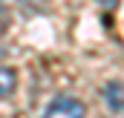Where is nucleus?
<instances>
[{
  "label": "nucleus",
  "mask_w": 124,
  "mask_h": 118,
  "mask_svg": "<svg viewBox=\"0 0 124 118\" xmlns=\"http://www.w3.org/2000/svg\"><path fill=\"white\" fill-rule=\"evenodd\" d=\"M43 118H87V107L72 95H58L43 110Z\"/></svg>",
  "instance_id": "f257e3e1"
},
{
  "label": "nucleus",
  "mask_w": 124,
  "mask_h": 118,
  "mask_svg": "<svg viewBox=\"0 0 124 118\" xmlns=\"http://www.w3.org/2000/svg\"><path fill=\"white\" fill-rule=\"evenodd\" d=\"M104 101H107V107H110L113 112L124 110V87L118 81H110V84L104 87Z\"/></svg>",
  "instance_id": "f03ea898"
},
{
  "label": "nucleus",
  "mask_w": 124,
  "mask_h": 118,
  "mask_svg": "<svg viewBox=\"0 0 124 118\" xmlns=\"http://www.w3.org/2000/svg\"><path fill=\"white\" fill-rule=\"evenodd\" d=\"M17 87V75L12 66H0V98H9Z\"/></svg>",
  "instance_id": "7ed1b4c3"
},
{
  "label": "nucleus",
  "mask_w": 124,
  "mask_h": 118,
  "mask_svg": "<svg viewBox=\"0 0 124 118\" xmlns=\"http://www.w3.org/2000/svg\"><path fill=\"white\" fill-rule=\"evenodd\" d=\"M95 3H98L101 9H116V6H118V0H95Z\"/></svg>",
  "instance_id": "20e7f679"
},
{
  "label": "nucleus",
  "mask_w": 124,
  "mask_h": 118,
  "mask_svg": "<svg viewBox=\"0 0 124 118\" xmlns=\"http://www.w3.org/2000/svg\"><path fill=\"white\" fill-rule=\"evenodd\" d=\"M20 3H23V6H26V3H43V0H20Z\"/></svg>",
  "instance_id": "39448f33"
},
{
  "label": "nucleus",
  "mask_w": 124,
  "mask_h": 118,
  "mask_svg": "<svg viewBox=\"0 0 124 118\" xmlns=\"http://www.w3.org/2000/svg\"><path fill=\"white\" fill-rule=\"evenodd\" d=\"M0 17H3V0H0Z\"/></svg>",
  "instance_id": "423d86ee"
}]
</instances>
